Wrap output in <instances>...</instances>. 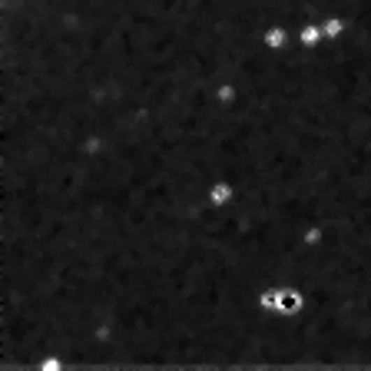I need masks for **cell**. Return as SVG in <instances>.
<instances>
[{"label":"cell","instance_id":"6da1fadb","mask_svg":"<svg viewBox=\"0 0 371 371\" xmlns=\"http://www.w3.org/2000/svg\"><path fill=\"white\" fill-rule=\"evenodd\" d=\"M235 199H239V186H235V180L219 176V180L205 182V209H229Z\"/></svg>","mask_w":371,"mask_h":371},{"label":"cell","instance_id":"7a4b0ae2","mask_svg":"<svg viewBox=\"0 0 371 371\" xmlns=\"http://www.w3.org/2000/svg\"><path fill=\"white\" fill-rule=\"evenodd\" d=\"M289 24H265L259 30V43H262V50L265 53H285L289 50Z\"/></svg>","mask_w":371,"mask_h":371},{"label":"cell","instance_id":"3957f363","mask_svg":"<svg viewBox=\"0 0 371 371\" xmlns=\"http://www.w3.org/2000/svg\"><path fill=\"white\" fill-rule=\"evenodd\" d=\"M321 40H325L321 24H302L298 27V47H302V50H319Z\"/></svg>","mask_w":371,"mask_h":371},{"label":"cell","instance_id":"277c9868","mask_svg":"<svg viewBox=\"0 0 371 371\" xmlns=\"http://www.w3.org/2000/svg\"><path fill=\"white\" fill-rule=\"evenodd\" d=\"M348 30V20H342V17H325L321 20V34H325V40H332V43H338V40L345 37Z\"/></svg>","mask_w":371,"mask_h":371}]
</instances>
